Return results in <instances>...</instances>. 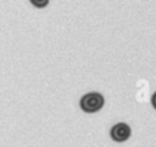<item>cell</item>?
I'll list each match as a JSON object with an SVG mask.
<instances>
[{
    "label": "cell",
    "instance_id": "obj_2",
    "mask_svg": "<svg viewBox=\"0 0 156 147\" xmlns=\"http://www.w3.org/2000/svg\"><path fill=\"white\" fill-rule=\"evenodd\" d=\"M132 135V129L126 123H117L110 130V136L116 142H124Z\"/></svg>",
    "mask_w": 156,
    "mask_h": 147
},
{
    "label": "cell",
    "instance_id": "obj_3",
    "mask_svg": "<svg viewBox=\"0 0 156 147\" xmlns=\"http://www.w3.org/2000/svg\"><path fill=\"white\" fill-rule=\"evenodd\" d=\"M151 105H152V108L156 110V92H154L152 96H151Z\"/></svg>",
    "mask_w": 156,
    "mask_h": 147
},
{
    "label": "cell",
    "instance_id": "obj_1",
    "mask_svg": "<svg viewBox=\"0 0 156 147\" xmlns=\"http://www.w3.org/2000/svg\"><path fill=\"white\" fill-rule=\"evenodd\" d=\"M104 104H105V98L99 92L85 93L79 100V107L85 113H96L104 107Z\"/></svg>",
    "mask_w": 156,
    "mask_h": 147
}]
</instances>
